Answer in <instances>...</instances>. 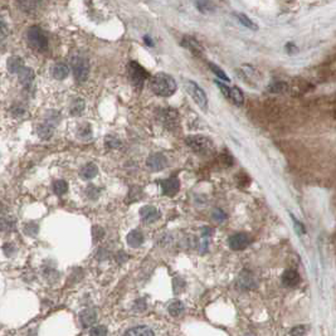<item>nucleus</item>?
Masks as SVG:
<instances>
[{"instance_id":"f03ea898","label":"nucleus","mask_w":336,"mask_h":336,"mask_svg":"<svg viewBox=\"0 0 336 336\" xmlns=\"http://www.w3.org/2000/svg\"><path fill=\"white\" fill-rule=\"evenodd\" d=\"M185 142L194 153L200 154V155H210L214 151V145H213L212 140L209 137L204 136V135L188 136Z\"/></svg>"},{"instance_id":"39448f33","label":"nucleus","mask_w":336,"mask_h":336,"mask_svg":"<svg viewBox=\"0 0 336 336\" xmlns=\"http://www.w3.org/2000/svg\"><path fill=\"white\" fill-rule=\"evenodd\" d=\"M72 71L76 81L78 82H85L90 74V63L86 58L80 56H76L72 59Z\"/></svg>"},{"instance_id":"f704fd0d","label":"nucleus","mask_w":336,"mask_h":336,"mask_svg":"<svg viewBox=\"0 0 336 336\" xmlns=\"http://www.w3.org/2000/svg\"><path fill=\"white\" fill-rule=\"evenodd\" d=\"M292 219H293V224H295V228L297 229V232L300 234H304V233H306V232H305V228H304V226H302L301 223L298 222L297 219H295V218L292 217Z\"/></svg>"},{"instance_id":"cd10ccee","label":"nucleus","mask_w":336,"mask_h":336,"mask_svg":"<svg viewBox=\"0 0 336 336\" xmlns=\"http://www.w3.org/2000/svg\"><path fill=\"white\" fill-rule=\"evenodd\" d=\"M268 91L272 93H281L287 91V85L285 82H275L268 87Z\"/></svg>"},{"instance_id":"393cba45","label":"nucleus","mask_w":336,"mask_h":336,"mask_svg":"<svg viewBox=\"0 0 336 336\" xmlns=\"http://www.w3.org/2000/svg\"><path fill=\"white\" fill-rule=\"evenodd\" d=\"M67 190H68V184L64 180H56L53 183V192L57 195H63L66 194Z\"/></svg>"},{"instance_id":"9d476101","label":"nucleus","mask_w":336,"mask_h":336,"mask_svg":"<svg viewBox=\"0 0 336 336\" xmlns=\"http://www.w3.org/2000/svg\"><path fill=\"white\" fill-rule=\"evenodd\" d=\"M140 217H141L142 222L145 223H155L156 220L160 219L161 214L155 207L151 205H145L140 209Z\"/></svg>"},{"instance_id":"2f4dec72","label":"nucleus","mask_w":336,"mask_h":336,"mask_svg":"<svg viewBox=\"0 0 336 336\" xmlns=\"http://www.w3.org/2000/svg\"><path fill=\"white\" fill-rule=\"evenodd\" d=\"M213 219L214 220H217V222H219V223H222L224 222V220L227 219V215H226V213L223 212V210H220V209H214L213 210Z\"/></svg>"},{"instance_id":"bb28decb","label":"nucleus","mask_w":336,"mask_h":336,"mask_svg":"<svg viewBox=\"0 0 336 336\" xmlns=\"http://www.w3.org/2000/svg\"><path fill=\"white\" fill-rule=\"evenodd\" d=\"M239 285L243 286L244 288H248L249 285L253 283V277H252L251 273H248L247 271H244L241 276H239Z\"/></svg>"},{"instance_id":"aec40b11","label":"nucleus","mask_w":336,"mask_h":336,"mask_svg":"<svg viewBox=\"0 0 336 336\" xmlns=\"http://www.w3.org/2000/svg\"><path fill=\"white\" fill-rule=\"evenodd\" d=\"M125 336H154V332L146 326H136L127 330Z\"/></svg>"},{"instance_id":"7ed1b4c3","label":"nucleus","mask_w":336,"mask_h":336,"mask_svg":"<svg viewBox=\"0 0 336 336\" xmlns=\"http://www.w3.org/2000/svg\"><path fill=\"white\" fill-rule=\"evenodd\" d=\"M28 43L32 47L33 49L38 52H44L48 48V38L44 34V32L42 30V28L37 27V25H33L28 30Z\"/></svg>"},{"instance_id":"9b49d317","label":"nucleus","mask_w":336,"mask_h":336,"mask_svg":"<svg viewBox=\"0 0 336 336\" xmlns=\"http://www.w3.org/2000/svg\"><path fill=\"white\" fill-rule=\"evenodd\" d=\"M161 188H163V193L168 197H174V195L178 194V192L180 190V181L178 178L173 176V178H169L166 180H164L161 183Z\"/></svg>"},{"instance_id":"0eeeda50","label":"nucleus","mask_w":336,"mask_h":336,"mask_svg":"<svg viewBox=\"0 0 336 336\" xmlns=\"http://www.w3.org/2000/svg\"><path fill=\"white\" fill-rule=\"evenodd\" d=\"M129 74H130V80H131L132 85L135 87H142V83L144 81L149 77V73H147L146 69L144 67L140 66L139 63L136 62H130L129 64Z\"/></svg>"},{"instance_id":"ddd939ff","label":"nucleus","mask_w":336,"mask_h":336,"mask_svg":"<svg viewBox=\"0 0 336 336\" xmlns=\"http://www.w3.org/2000/svg\"><path fill=\"white\" fill-rule=\"evenodd\" d=\"M282 282L283 285L287 287H295L300 282V275L297 271L295 270H287L282 275Z\"/></svg>"},{"instance_id":"412c9836","label":"nucleus","mask_w":336,"mask_h":336,"mask_svg":"<svg viewBox=\"0 0 336 336\" xmlns=\"http://www.w3.org/2000/svg\"><path fill=\"white\" fill-rule=\"evenodd\" d=\"M38 135L41 139L43 140H48L51 139L52 135H53V126L49 125L48 122H44V124L39 125L38 126Z\"/></svg>"},{"instance_id":"e433bc0d","label":"nucleus","mask_w":336,"mask_h":336,"mask_svg":"<svg viewBox=\"0 0 336 336\" xmlns=\"http://www.w3.org/2000/svg\"><path fill=\"white\" fill-rule=\"evenodd\" d=\"M5 34H7V25H5V23L0 19V38L4 37Z\"/></svg>"},{"instance_id":"a211bd4d","label":"nucleus","mask_w":336,"mask_h":336,"mask_svg":"<svg viewBox=\"0 0 336 336\" xmlns=\"http://www.w3.org/2000/svg\"><path fill=\"white\" fill-rule=\"evenodd\" d=\"M18 78H19V82L22 83L24 87H28V86H30V83L33 82V80H34V72H33V69L24 67V68L18 73Z\"/></svg>"},{"instance_id":"1a4fd4ad","label":"nucleus","mask_w":336,"mask_h":336,"mask_svg":"<svg viewBox=\"0 0 336 336\" xmlns=\"http://www.w3.org/2000/svg\"><path fill=\"white\" fill-rule=\"evenodd\" d=\"M146 165L153 171H161L168 165V160H166L165 155H163L161 153H154L147 158Z\"/></svg>"},{"instance_id":"c9c22d12","label":"nucleus","mask_w":336,"mask_h":336,"mask_svg":"<svg viewBox=\"0 0 336 336\" xmlns=\"http://www.w3.org/2000/svg\"><path fill=\"white\" fill-rule=\"evenodd\" d=\"M304 332H305V329L302 326H300V327H297V329H293L292 331H291V335H292V336H302V335H304Z\"/></svg>"},{"instance_id":"4be33fe9","label":"nucleus","mask_w":336,"mask_h":336,"mask_svg":"<svg viewBox=\"0 0 336 336\" xmlns=\"http://www.w3.org/2000/svg\"><path fill=\"white\" fill-rule=\"evenodd\" d=\"M85 101L82 100V98H76V100L72 102L71 107H69V114L72 115V116H80V115H82V112L85 111Z\"/></svg>"},{"instance_id":"b1692460","label":"nucleus","mask_w":336,"mask_h":336,"mask_svg":"<svg viewBox=\"0 0 336 336\" xmlns=\"http://www.w3.org/2000/svg\"><path fill=\"white\" fill-rule=\"evenodd\" d=\"M195 7L203 14H210V13L215 12V5L212 2H197L195 3Z\"/></svg>"},{"instance_id":"423d86ee","label":"nucleus","mask_w":336,"mask_h":336,"mask_svg":"<svg viewBox=\"0 0 336 336\" xmlns=\"http://www.w3.org/2000/svg\"><path fill=\"white\" fill-rule=\"evenodd\" d=\"M215 83H217V86L219 87L220 92H222L231 102H233L234 105L237 106L243 105L244 96L238 87H229L226 83H220L219 81H215Z\"/></svg>"},{"instance_id":"f8f14e48","label":"nucleus","mask_w":336,"mask_h":336,"mask_svg":"<svg viewBox=\"0 0 336 336\" xmlns=\"http://www.w3.org/2000/svg\"><path fill=\"white\" fill-rule=\"evenodd\" d=\"M181 46L185 47L188 51L192 52L194 56L197 57H202L203 54V47L200 46L199 42L197 39L192 38V37H184L183 41H181Z\"/></svg>"},{"instance_id":"c85d7f7f","label":"nucleus","mask_w":336,"mask_h":336,"mask_svg":"<svg viewBox=\"0 0 336 336\" xmlns=\"http://www.w3.org/2000/svg\"><path fill=\"white\" fill-rule=\"evenodd\" d=\"M209 67H210V69H212V71H213V73L217 74L218 77L222 78V80H223V81H226V82H231V78H229L228 76H227L226 73H224V72L222 71V69L219 68V67L217 66V64H214V63H209Z\"/></svg>"},{"instance_id":"c756f323","label":"nucleus","mask_w":336,"mask_h":336,"mask_svg":"<svg viewBox=\"0 0 336 336\" xmlns=\"http://www.w3.org/2000/svg\"><path fill=\"white\" fill-rule=\"evenodd\" d=\"M105 145L107 149H117V147H120L121 142H120V140L115 139V137L107 136L105 140Z\"/></svg>"},{"instance_id":"7c9ffc66","label":"nucleus","mask_w":336,"mask_h":336,"mask_svg":"<svg viewBox=\"0 0 336 336\" xmlns=\"http://www.w3.org/2000/svg\"><path fill=\"white\" fill-rule=\"evenodd\" d=\"M91 336H106L107 335V329L105 326H95L91 329Z\"/></svg>"},{"instance_id":"dca6fc26","label":"nucleus","mask_w":336,"mask_h":336,"mask_svg":"<svg viewBox=\"0 0 336 336\" xmlns=\"http://www.w3.org/2000/svg\"><path fill=\"white\" fill-rule=\"evenodd\" d=\"M52 73H53V77L56 80H64L69 74V67L66 63H63V62H59V63L54 64Z\"/></svg>"},{"instance_id":"20e7f679","label":"nucleus","mask_w":336,"mask_h":336,"mask_svg":"<svg viewBox=\"0 0 336 336\" xmlns=\"http://www.w3.org/2000/svg\"><path fill=\"white\" fill-rule=\"evenodd\" d=\"M184 87H185L186 92L189 93L190 97L195 101V103H197V105L199 106L202 110L207 111L208 110V97H207V95H205L204 91L199 87V85L195 82H193V81L188 80V81H185V83H184Z\"/></svg>"},{"instance_id":"4468645a","label":"nucleus","mask_w":336,"mask_h":336,"mask_svg":"<svg viewBox=\"0 0 336 336\" xmlns=\"http://www.w3.org/2000/svg\"><path fill=\"white\" fill-rule=\"evenodd\" d=\"M126 241L130 247H132V248H137V247L141 246L142 242H144V236H142L141 232L135 229V231H131L129 234H127Z\"/></svg>"},{"instance_id":"f257e3e1","label":"nucleus","mask_w":336,"mask_h":336,"mask_svg":"<svg viewBox=\"0 0 336 336\" xmlns=\"http://www.w3.org/2000/svg\"><path fill=\"white\" fill-rule=\"evenodd\" d=\"M150 88L155 95L161 97H170L176 91V82L171 76L166 73H156L151 78Z\"/></svg>"},{"instance_id":"6ab92c4d","label":"nucleus","mask_w":336,"mask_h":336,"mask_svg":"<svg viewBox=\"0 0 336 336\" xmlns=\"http://www.w3.org/2000/svg\"><path fill=\"white\" fill-rule=\"evenodd\" d=\"M24 68V62L20 57H10L8 59V69L12 73H19Z\"/></svg>"},{"instance_id":"a878e982","label":"nucleus","mask_w":336,"mask_h":336,"mask_svg":"<svg viewBox=\"0 0 336 336\" xmlns=\"http://www.w3.org/2000/svg\"><path fill=\"white\" fill-rule=\"evenodd\" d=\"M169 312L173 316H180L184 312V305L180 301H174L173 304L169 306Z\"/></svg>"},{"instance_id":"473e14b6","label":"nucleus","mask_w":336,"mask_h":336,"mask_svg":"<svg viewBox=\"0 0 336 336\" xmlns=\"http://www.w3.org/2000/svg\"><path fill=\"white\" fill-rule=\"evenodd\" d=\"M24 232L28 236H35L38 232V226L35 223H28L27 226H25Z\"/></svg>"},{"instance_id":"5701e85b","label":"nucleus","mask_w":336,"mask_h":336,"mask_svg":"<svg viewBox=\"0 0 336 336\" xmlns=\"http://www.w3.org/2000/svg\"><path fill=\"white\" fill-rule=\"evenodd\" d=\"M234 15L238 18L239 23H241V24H243L246 28H249V29H252V30L258 29V25L254 24L253 20L249 19V18L247 17L246 14H242V13H234Z\"/></svg>"},{"instance_id":"2eb2a0df","label":"nucleus","mask_w":336,"mask_h":336,"mask_svg":"<svg viewBox=\"0 0 336 336\" xmlns=\"http://www.w3.org/2000/svg\"><path fill=\"white\" fill-rule=\"evenodd\" d=\"M97 174H98V168H97V165H95L93 163L86 164V165L83 166L80 171L81 178L85 179V180H91V179L95 178Z\"/></svg>"},{"instance_id":"72a5a7b5","label":"nucleus","mask_w":336,"mask_h":336,"mask_svg":"<svg viewBox=\"0 0 336 336\" xmlns=\"http://www.w3.org/2000/svg\"><path fill=\"white\" fill-rule=\"evenodd\" d=\"M87 195L91 198V199H96L98 197V189L95 188L93 185L87 188Z\"/></svg>"},{"instance_id":"f3484780","label":"nucleus","mask_w":336,"mask_h":336,"mask_svg":"<svg viewBox=\"0 0 336 336\" xmlns=\"http://www.w3.org/2000/svg\"><path fill=\"white\" fill-rule=\"evenodd\" d=\"M81 319V322H82V325L85 327H88L91 326V325H93L96 322V320H97V315H96V311L95 310H85V311L81 314L80 316Z\"/></svg>"},{"instance_id":"6e6552de","label":"nucleus","mask_w":336,"mask_h":336,"mask_svg":"<svg viewBox=\"0 0 336 336\" xmlns=\"http://www.w3.org/2000/svg\"><path fill=\"white\" fill-rule=\"evenodd\" d=\"M249 242H251V239H249L248 234L246 233H236L229 237L228 239L229 247H231L233 251H242V249H244L246 247H248Z\"/></svg>"}]
</instances>
